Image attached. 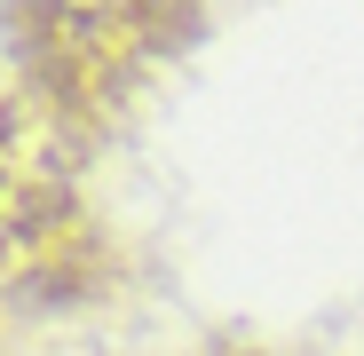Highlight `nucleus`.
I'll list each match as a JSON object with an SVG mask.
<instances>
[{
    "instance_id": "nucleus-1",
    "label": "nucleus",
    "mask_w": 364,
    "mask_h": 356,
    "mask_svg": "<svg viewBox=\"0 0 364 356\" xmlns=\"http://www.w3.org/2000/svg\"><path fill=\"white\" fill-rule=\"evenodd\" d=\"M151 16L159 0H0V269L64 206Z\"/></svg>"
},
{
    "instance_id": "nucleus-2",
    "label": "nucleus",
    "mask_w": 364,
    "mask_h": 356,
    "mask_svg": "<svg viewBox=\"0 0 364 356\" xmlns=\"http://www.w3.org/2000/svg\"><path fill=\"white\" fill-rule=\"evenodd\" d=\"M254 356H293V348H254ZM309 356H364V340H333V348H309Z\"/></svg>"
}]
</instances>
